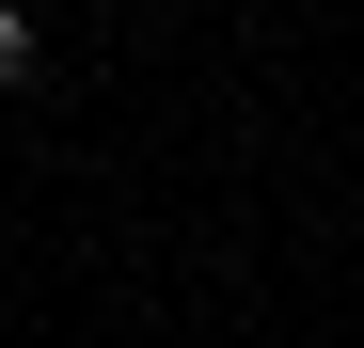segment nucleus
I'll return each mask as SVG.
<instances>
[{
	"mask_svg": "<svg viewBox=\"0 0 364 348\" xmlns=\"http://www.w3.org/2000/svg\"><path fill=\"white\" fill-rule=\"evenodd\" d=\"M32 64H48V32H32V16H16V0H0V95H16V80H32Z\"/></svg>",
	"mask_w": 364,
	"mask_h": 348,
	"instance_id": "1",
	"label": "nucleus"
}]
</instances>
